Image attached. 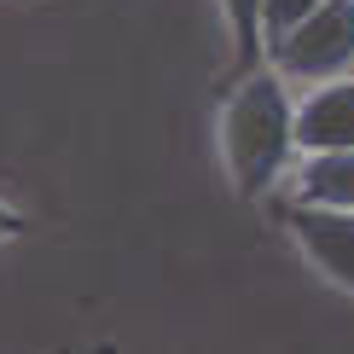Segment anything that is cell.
Wrapping results in <instances>:
<instances>
[{
	"label": "cell",
	"instance_id": "cell-1",
	"mask_svg": "<svg viewBox=\"0 0 354 354\" xmlns=\"http://www.w3.org/2000/svg\"><path fill=\"white\" fill-rule=\"evenodd\" d=\"M215 157L232 198L244 203L268 198L297 163V93L268 58L239 70V82L227 87L215 111Z\"/></svg>",
	"mask_w": 354,
	"mask_h": 354
},
{
	"label": "cell",
	"instance_id": "cell-2",
	"mask_svg": "<svg viewBox=\"0 0 354 354\" xmlns=\"http://www.w3.org/2000/svg\"><path fill=\"white\" fill-rule=\"evenodd\" d=\"M268 64L290 87H314L354 70V0H319L308 18H297L285 35L268 41Z\"/></svg>",
	"mask_w": 354,
	"mask_h": 354
},
{
	"label": "cell",
	"instance_id": "cell-3",
	"mask_svg": "<svg viewBox=\"0 0 354 354\" xmlns=\"http://www.w3.org/2000/svg\"><path fill=\"white\" fill-rule=\"evenodd\" d=\"M285 232L297 256L326 279L331 290L354 297V209H326V203H290Z\"/></svg>",
	"mask_w": 354,
	"mask_h": 354
},
{
	"label": "cell",
	"instance_id": "cell-4",
	"mask_svg": "<svg viewBox=\"0 0 354 354\" xmlns=\"http://www.w3.org/2000/svg\"><path fill=\"white\" fill-rule=\"evenodd\" d=\"M354 145V70L314 82L297 99V157L302 151H343Z\"/></svg>",
	"mask_w": 354,
	"mask_h": 354
},
{
	"label": "cell",
	"instance_id": "cell-5",
	"mask_svg": "<svg viewBox=\"0 0 354 354\" xmlns=\"http://www.w3.org/2000/svg\"><path fill=\"white\" fill-rule=\"evenodd\" d=\"M285 180H290V203L354 209V145H343V151H302Z\"/></svg>",
	"mask_w": 354,
	"mask_h": 354
},
{
	"label": "cell",
	"instance_id": "cell-6",
	"mask_svg": "<svg viewBox=\"0 0 354 354\" xmlns=\"http://www.w3.org/2000/svg\"><path fill=\"white\" fill-rule=\"evenodd\" d=\"M221 24H227V47L232 70H250L268 58V29H261V0H215Z\"/></svg>",
	"mask_w": 354,
	"mask_h": 354
},
{
	"label": "cell",
	"instance_id": "cell-7",
	"mask_svg": "<svg viewBox=\"0 0 354 354\" xmlns=\"http://www.w3.org/2000/svg\"><path fill=\"white\" fill-rule=\"evenodd\" d=\"M314 6H319V0H261V29H268V41L285 35V29L297 24V18H308Z\"/></svg>",
	"mask_w": 354,
	"mask_h": 354
},
{
	"label": "cell",
	"instance_id": "cell-8",
	"mask_svg": "<svg viewBox=\"0 0 354 354\" xmlns=\"http://www.w3.org/2000/svg\"><path fill=\"white\" fill-rule=\"evenodd\" d=\"M18 232H24V209H18V203H6V198H0V244H12Z\"/></svg>",
	"mask_w": 354,
	"mask_h": 354
}]
</instances>
